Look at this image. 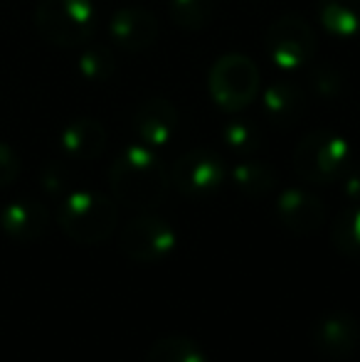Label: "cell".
Here are the masks:
<instances>
[{
	"label": "cell",
	"mask_w": 360,
	"mask_h": 362,
	"mask_svg": "<svg viewBox=\"0 0 360 362\" xmlns=\"http://www.w3.org/2000/svg\"><path fill=\"white\" fill-rule=\"evenodd\" d=\"M109 185L116 202L131 207V210L146 212L166 200L170 187V173L166 170L153 148L131 144L111 163Z\"/></svg>",
	"instance_id": "obj_1"
},
{
	"label": "cell",
	"mask_w": 360,
	"mask_h": 362,
	"mask_svg": "<svg viewBox=\"0 0 360 362\" xmlns=\"http://www.w3.org/2000/svg\"><path fill=\"white\" fill-rule=\"evenodd\" d=\"M40 37L57 47H82L91 42L99 28L91 0H40L35 10Z\"/></svg>",
	"instance_id": "obj_2"
},
{
	"label": "cell",
	"mask_w": 360,
	"mask_h": 362,
	"mask_svg": "<svg viewBox=\"0 0 360 362\" xmlns=\"http://www.w3.org/2000/svg\"><path fill=\"white\" fill-rule=\"evenodd\" d=\"M57 222L69 239L79 244H99L114 234L119 224V210L114 200L101 192L74 190L62 200Z\"/></svg>",
	"instance_id": "obj_3"
},
{
	"label": "cell",
	"mask_w": 360,
	"mask_h": 362,
	"mask_svg": "<svg viewBox=\"0 0 360 362\" xmlns=\"http://www.w3.org/2000/svg\"><path fill=\"white\" fill-rule=\"evenodd\" d=\"M291 163L294 173L313 185L341 180L351 168V144L336 131H311L294 148Z\"/></svg>",
	"instance_id": "obj_4"
},
{
	"label": "cell",
	"mask_w": 360,
	"mask_h": 362,
	"mask_svg": "<svg viewBox=\"0 0 360 362\" xmlns=\"http://www.w3.org/2000/svg\"><path fill=\"white\" fill-rule=\"evenodd\" d=\"M262 86L260 67L247 54H222L207 74V91L217 109L227 114L247 109L257 99Z\"/></svg>",
	"instance_id": "obj_5"
},
{
	"label": "cell",
	"mask_w": 360,
	"mask_h": 362,
	"mask_svg": "<svg viewBox=\"0 0 360 362\" xmlns=\"http://www.w3.org/2000/svg\"><path fill=\"white\" fill-rule=\"evenodd\" d=\"M318 40L313 28L301 15H281L265 30V52L274 62V67L284 72L303 69L313 59Z\"/></svg>",
	"instance_id": "obj_6"
},
{
	"label": "cell",
	"mask_w": 360,
	"mask_h": 362,
	"mask_svg": "<svg viewBox=\"0 0 360 362\" xmlns=\"http://www.w3.org/2000/svg\"><path fill=\"white\" fill-rule=\"evenodd\" d=\"M225 160L210 148H192L175 158L173 168H170V182L175 185V190L192 200L215 195L225 185Z\"/></svg>",
	"instance_id": "obj_7"
},
{
	"label": "cell",
	"mask_w": 360,
	"mask_h": 362,
	"mask_svg": "<svg viewBox=\"0 0 360 362\" xmlns=\"http://www.w3.org/2000/svg\"><path fill=\"white\" fill-rule=\"evenodd\" d=\"M175 229L156 215H139L121 232V252L134 262H158L175 249Z\"/></svg>",
	"instance_id": "obj_8"
},
{
	"label": "cell",
	"mask_w": 360,
	"mask_h": 362,
	"mask_svg": "<svg viewBox=\"0 0 360 362\" xmlns=\"http://www.w3.org/2000/svg\"><path fill=\"white\" fill-rule=\"evenodd\" d=\"M158 18L149 8L126 5L109 20V37L126 52H144L158 40Z\"/></svg>",
	"instance_id": "obj_9"
},
{
	"label": "cell",
	"mask_w": 360,
	"mask_h": 362,
	"mask_svg": "<svg viewBox=\"0 0 360 362\" xmlns=\"http://www.w3.org/2000/svg\"><path fill=\"white\" fill-rule=\"evenodd\" d=\"M277 215L291 234L311 237L326 224V205L301 187H289L277 197Z\"/></svg>",
	"instance_id": "obj_10"
},
{
	"label": "cell",
	"mask_w": 360,
	"mask_h": 362,
	"mask_svg": "<svg viewBox=\"0 0 360 362\" xmlns=\"http://www.w3.org/2000/svg\"><path fill=\"white\" fill-rule=\"evenodd\" d=\"M178 111L168 99H149L139 104V109L131 116V129H134L139 144L149 148H161L170 144V139L178 131Z\"/></svg>",
	"instance_id": "obj_11"
},
{
	"label": "cell",
	"mask_w": 360,
	"mask_h": 362,
	"mask_svg": "<svg viewBox=\"0 0 360 362\" xmlns=\"http://www.w3.org/2000/svg\"><path fill=\"white\" fill-rule=\"evenodd\" d=\"M360 343V325L346 310L328 313L313 328V345L326 358H348Z\"/></svg>",
	"instance_id": "obj_12"
},
{
	"label": "cell",
	"mask_w": 360,
	"mask_h": 362,
	"mask_svg": "<svg viewBox=\"0 0 360 362\" xmlns=\"http://www.w3.org/2000/svg\"><path fill=\"white\" fill-rule=\"evenodd\" d=\"M262 111L274 126H294L306 114V94L303 86L291 79H277L265 86Z\"/></svg>",
	"instance_id": "obj_13"
},
{
	"label": "cell",
	"mask_w": 360,
	"mask_h": 362,
	"mask_svg": "<svg viewBox=\"0 0 360 362\" xmlns=\"http://www.w3.org/2000/svg\"><path fill=\"white\" fill-rule=\"evenodd\" d=\"M47 222V210L37 200H15L0 210V229L18 242H35L42 237Z\"/></svg>",
	"instance_id": "obj_14"
},
{
	"label": "cell",
	"mask_w": 360,
	"mask_h": 362,
	"mask_svg": "<svg viewBox=\"0 0 360 362\" xmlns=\"http://www.w3.org/2000/svg\"><path fill=\"white\" fill-rule=\"evenodd\" d=\"M59 148L72 160H94L106 148V129L96 119H74L59 134Z\"/></svg>",
	"instance_id": "obj_15"
},
{
	"label": "cell",
	"mask_w": 360,
	"mask_h": 362,
	"mask_svg": "<svg viewBox=\"0 0 360 362\" xmlns=\"http://www.w3.org/2000/svg\"><path fill=\"white\" fill-rule=\"evenodd\" d=\"M318 20L333 37L360 35V0H318Z\"/></svg>",
	"instance_id": "obj_16"
},
{
	"label": "cell",
	"mask_w": 360,
	"mask_h": 362,
	"mask_svg": "<svg viewBox=\"0 0 360 362\" xmlns=\"http://www.w3.org/2000/svg\"><path fill=\"white\" fill-rule=\"evenodd\" d=\"M232 182L245 197H265L277 185V173L269 163L245 160L232 168Z\"/></svg>",
	"instance_id": "obj_17"
},
{
	"label": "cell",
	"mask_w": 360,
	"mask_h": 362,
	"mask_svg": "<svg viewBox=\"0 0 360 362\" xmlns=\"http://www.w3.org/2000/svg\"><path fill=\"white\" fill-rule=\"evenodd\" d=\"M146 362H207V358L195 340L185 335H166L149 348Z\"/></svg>",
	"instance_id": "obj_18"
},
{
	"label": "cell",
	"mask_w": 360,
	"mask_h": 362,
	"mask_svg": "<svg viewBox=\"0 0 360 362\" xmlns=\"http://www.w3.org/2000/svg\"><path fill=\"white\" fill-rule=\"evenodd\" d=\"M168 13L178 28L200 33V30L210 28L212 18H215V3L212 0H170Z\"/></svg>",
	"instance_id": "obj_19"
},
{
	"label": "cell",
	"mask_w": 360,
	"mask_h": 362,
	"mask_svg": "<svg viewBox=\"0 0 360 362\" xmlns=\"http://www.w3.org/2000/svg\"><path fill=\"white\" fill-rule=\"evenodd\" d=\"M331 242L343 257L358 259L360 257V205L341 212L333 222Z\"/></svg>",
	"instance_id": "obj_20"
},
{
	"label": "cell",
	"mask_w": 360,
	"mask_h": 362,
	"mask_svg": "<svg viewBox=\"0 0 360 362\" xmlns=\"http://www.w3.org/2000/svg\"><path fill=\"white\" fill-rule=\"evenodd\" d=\"M222 141L227 144L232 153H240V156H252L262 148V129L255 121L247 119H232L222 129Z\"/></svg>",
	"instance_id": "obj_21"
},
{
	"label": "cell",
	"mask_w": 360,
	"mask_h": 362,
	"mask_svg": "<svg viewBox=\"0 0 360 362\" xmlns=\"http://www.w3.org/2000/svg\"><path fill=\"white\" fill-rule=\"evenodd\" d=\"M79 74L87 81H94V84H101V81H109L116 72V59L111 54L109 47H101V45H91V47L84 49L79 54L77 62Z\"/></svg>",
	"instance_id": "obj_22"
},
{
	"label": "cell",
	"mask_w": 360,
	"mask_h": 362,
	"mask_svg": "<svg viewBox=\"0 0 360 362\" xmlns=\"http://www.w3.org/2000/svg\"><path fill=\"white\" fill-rule=\"evenodd\" d=\"M308 86L318 99H338L346 89V76L336 64H318L308 74Z\"/></svg>",
	"instance_id": "obj_23"
},
{
	"label": "cell",
	"mask_w": 360,
	"mask_h": 362,
	"mask_svg": "<svg viewBox=\"0 0 360 362\" xmlns=\"http://www.w3.org/2000/svg\"><path fill=\"white\" fill-rule=\"evenodd\" d=\"M18 175H20L18 153L13 151V146H8V144H3V141H0V190H3V187H8Z\"/></svg>",
	"instance_id": "obj_24"
},
{
	"label": "cell",
	"mask_w": 360,
	"mask_h": 362,
	"mask_svg": "<svg viewBox=\"0 0 360 362\" xmlns=\"http://www.w3.org/2000/svg\"><path fill=\"white\" fill-rule=\"evenodd\" d=\"M42 185H45V190L52 192V195L62 192L64 185H67V177H64L62 168H57V165L47 168V170H45V175H42Z\"/></svg>",
	"instance_id": "obj_25"
},
{
	"label": "cell",
	"mask_w": 360,
	"mask_h": 362,
	"mask_svg": "<svg viewBox=\"0 0 360 362\" xmlns=\"http://www.w3.org/2000/svg\"><path fill=\"white\" fill-rule=\"evenodd\" d=\"M343 180V192H346L348 200H353L356 205H360V165L358 168H348V173L341 177Z\"/></svg>",
	"instance_id": "obj_26"
}]
</instances>
